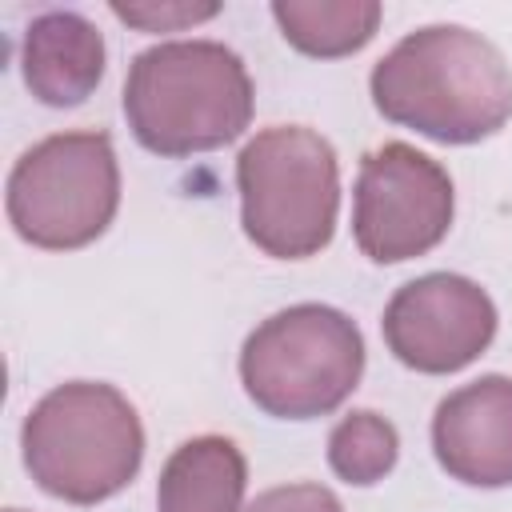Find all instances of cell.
I'll list each match as a JSON object with an SVG mask.
<instances>
[{
	"label": "cell",
	"mask_w": 512,
	"mask_h": 512,
	"mask_svg": "<svg viewBox=\"0 0 512 512\" xmlns=\"http://www.w3.org/2000/svg\"><path fill=\"white\" fill-rule=\"evenodd\" d=\"M376 108L440 144H472L512 116V72L492 40L460 24L404 36L372 68Z\"/></svg>",
	"instance_id": "6da1fadb"
},
{
	"label": "cell",
	"mask_w": 512,
	"mask_h": 512,
	"mask_svg": "<svg viewBox=\"0 0 512 512\" xmlns=\"http://www.w3.org/2000/svg\"><path fill=\"white\" fill-rule=\"evenodd\" d=\"M132 136L156 156H192L236 140L252 120L244 60L216 40L144 48L124 80Z\"/></svg>",
	"instance_id": "7a4b0ae2"
},
{
	"label": "cell",
	"mask_w": 512,
	"mask_h": 512,
	"mask_svg": "<svg viewBox=\"0 0 512 512\" xmlns=\"http://www.w3.org/2000/svg\"><path fill=\"white\" fill-rule=\"evenodd\" d=\"M20 440L32 480L68 504L116 496L144 460L136 408L116 388L92 380L52 388L28 412Z\"/></svg>",
	"instance_id": "3957f363"
},
{
	"label": "cell",
	"mask_w": 512,
	"mask_h": 512,
	"mask_svg": "<svg viewBox=\"0 0 512 512\" xmlns=\"http://www.w3.org/2000/svg\"><path fill=\"white\" fill-rule=\"evenodd\" d=\"M240 220L256 248L300 260L332 240L340 208V172L332 144L296 124L256 132L240 160Z\"/></svg>",
	"instance_id": "277c9868"
},
{
	"label": "cell",
	"mask_w": 512,
	"mask_h": 512,
	"mask_svg": "<svg viewBox=\"0 0 512 512\" xmlns=\"http://www.w3.org/2000/svg\"><path fill=\"white\" fill-rule=\"evenodd\" d=\"M360 372V328L328 304H296L268 316L240 352L244 392L280 420H312L340 408Z\"/></svg>",
	"instance_id": "5b68a950"
},
{
	"label": "cell",
	"mask_w": 512,
	"mask_h": 512,
	"mask_svg": "<svg viewBox=\"0 0 512 512\" xmlns=\"http://www.w3.org/2000/svg\"><path fill=\"white\" fill-rule=\"evenodd\" d=\"M120 168L104 132H60L28 148L8 176V220L36 248H84L116 216Z\"/></svg>",
	"instance_id": "8992f818"
},
{
	"label": "cell",
	"mask_w": 512,
	"mask_h": 512,
	"mask_svg": "<svg viewBox=\"0 0 512 512\" xmlns=\"http://www.w3.org/2000/svg\"><path fill=\"white\" fill-rule=\"evenodd\" d=\"M452 224L448 172L412 144H380L360 160L352 232L368 260L400 264L424 256Z\"/></svg>",
	"instance_id": "52a82bcc"
},
{
	"label": "cell",
	"mask_w": 512,
	"mask_h": 512,
	"mask_svg": "<svg viewBox=\"0 0 512 512\" xmlns=\"http://www.w3.org/2000/svg\"><path fill=\"white\" fill-rule=\"evenodd\" d=\"M496 336L488 292L464 276L432 272L404 284L384 308V340L400 364L416 372H456L472 364Z\"/></svg>",
	"instance_id": "ba28073f"
},
{
	"label": "cell",
	"mask_w": 512,
	"mask_h": 512,
	"mask_svg": "<svg viewBox=\"0 0 512 512\" xmlns=\"http://www.w3.org/2000/svg\"><path fill=\"white\" fill-rule=\"evenodd\" d=\"M432 448L440 468L464 484H512V380L480 376L444 396L432 416Z\"/></svg>",
	"instance_id": "9c48e42d"
},
{
	"label": "cell",
	"mask_w": 512,
	"mask_h": 512,
	"mask_svg": "<svg viewBox=\"0 0 512 512\" xmlns=\"http://www.w3.org/2000/svg\"><path fill=\"white\" fill-rule=\"evenodd\" d=\"M24 84L40 104L68 108L92 96L104 76V36L76 12H44L24 32Z\"/></svg>",
	"instance_id": "30bf717a"
},
{
	"label": "cell",
	"mask_w": 512,
	"mask_h": 512,
	"mask_svg": "<svg viewBox=\"0 0 512 512\" xmlns=\"http://www.w3.org/2000/svg\"><path fill=\"white\" fill-rule=\"evenodd\" d=\"M244 484L248 468L240 448L224 436H196L168 456L156 512H244Z\"/></svg>",
	"instance_id": "8fae6325"
},
{
	"label": "cell",
	"mask_w": 512,
	"mask_h": 512,
	"mask_svg": "<svg viewBox=\"0 0 512 512\" xmlns=\"http://www.w3.org/2000/svg\"><path fill=\"white\" fill-rule=\"evenodd\" d=\"M272 16L284 40L308 56H348L364 48L380 24L372 0H276Z\"/></svg>",
	"instance_id": "7c38bea8"
},
{
	"label": "cell",
	"mask_w": 512,
	"mask_h": 512,
	"mask_svg": "<svg viewBox=\"0 0 512 512\" xmlns=\"http://www.w3.org/2000/svg\"><path fill=\"white\" fill-rule=\"evenodd\" d=\"M396 452V428L376 412H352L328 436V464L348 484H376L392 472Z\"/></svg>",
	"instance_id": "4fadbf2b"
},
{
	"label": "cell",
	"mask_w": 512,
	"mask_h": 512,
	"mask_svg": "<svg viewBox=\"0 0 512 512\" xmlns=\"http://www.w3.org/2000/svg\"><path fill=\"white\" fill-rule=\"evenodd\" d=\"M112 12L144 32H172V28L216 16L220 8L216 4H112Z\"/></svg>",
	"instance_id": "5bb4252c"
},
{
	"label": "cell",
	"mask_w": 512,
	"mask_h": 512,
	"mask_svg": "<svg viewBox=\"0 0 512 512\" xmlns=\"http://www.w3.org/2000/svg\"><path fill=\"white\" fill-rule=\"evenodd\" d=\"M244 512H344V508L320 484H284V488L260 492Z\"/></svg>",
	"instance_id": "9a60e30c"
},
{
	"label": "cell",
	"mask_w": 512,
	"mask_h": 512,
	"mask_svg": "<svg viewBox=\"0 0 512 512\" xmlns=\"http://www.w3.org/2000/svg\"><path fill=\"white\" fill-rule=\"evenodd\" d=\"M8 512H16V508H8Z\"/></svg>",
	"instance_id": "2e32d148"
}]
</instances>
